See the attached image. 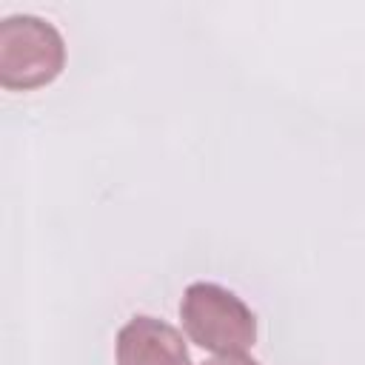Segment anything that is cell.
Here are the masks:
<instances>
[{"instance_id": "6da1fadb", "label": "cell", "mask_w": 365, "mask_h": 365, "mask_svg": "<svg viewBox=\"0 0 365 365\" xmlns=\"http://www.w3.org/2000/svg\"><path fill=\"white\" fill-rule=\"evenodd\" d=\"M188 339L214 354H245L257 339L254 311L217 282H191L180 299Z\"/></svg>"}, {"instance_id": "7a4b0ae2", "label": "cell", "mask_w": 365, "mask_h": 365, "mask_svg": "<svg viewBox=\"0 0 365 365\" xmlns=\"http://www.w3.org/2000/svg\"><path fill=\"white\" fill-rule=\"evenodd\" d=\"M66 63L63 34L43 17L11 14L0 23V86L31 91L51 83Z\"/></svg>"}, {"instance_id": "3957f363", "label": "cell", "mask_w": 365, "mask_h": 365, "mask_svg": "<svg viewBox=\"0 0 365 365\" xmlns=\"http://www.w3.org/2000/svg\"><path fill=\"white\" fill-rule=\"evenodd\" d=\"M117 365H194V362L174 325L148 314H137L117 331Z\"/></svg>"}, {"instance_id": "277c9868", "label": "cell", "mask_w": 365, "mask_h": 365, "mask_svg": "<svg viewBox=\"0 0 365 365\" xmlns=\"http://www.w3.org/2000/svg\"><path fill=\"white\" fill-rule=\"evenodd\" d=\"M202 365H259V362L248 354H217V356L205 359Z\"/></svg>"}]
</instances>
